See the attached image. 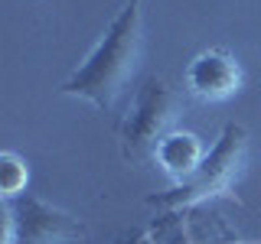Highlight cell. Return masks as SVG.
<instances>
[{"mask_svg":"<svg viewBox=\"0 0 261 244\" xmlns=\"http://www.w3.org/2000/svg\"><path fill=\"white\" fill-rule=\"evenodd\" d=\"M144 52V0H127L108 23L95 49L59 85V95L82 98L95 111H111L127 81L134 78Z\"/></svg>","mask_w":261,"mask_h":244,"instance_id":"6da1fadb","label":"cell"},{"mask_svg":"<svg viewBox=\"0 0 261 244\" xmlns=\"http://www.w3.org/2000/svg\"><path fill=\"white\" fill-rule=\"evenodd\" d=\"M245 163H248V130L235 124V120H228L216 146L206 153L202 166L186 182H176L167 192L147 195V205L160 211H186L216 199V195H232L239 176L245 173Z\"/></svg>","mask_w":261,"mask_h":244,"instance_id":"7a4b0ae2","label":"cell"},{"mask_svg":"<svg viewBox=\"0 0 261 244\" xmlns=\"http://www.w3.org/2000/svg\"><path fill=\"white\" fill-rule=\"evenodd\" d=\"M183 114V98L163 75H147L118 124V150L127 166L153 163V150Z\"/></svg>","mask_w":261,"mask_h":244,"instance_id":"3957f363","label":"cell"},{"mask_svg":"<svg viewBox=\"0 0 261 244\" xmlns=\"http://www.w3.org/2000/svg\"><path fill=\"white\" fill-rule=\"evenodd\" d=\"M242 85H245L242 62L235 59V52H228L222 46H209L202 52H196L183 72L186 95L199 104L228 101L232 95L242 92Z\"/></svg>","mask_w":261,"mask_h":244,"instance_id":"277c9868","label":"cell"},{"mask_svg":"<svg viewBox=\"0 0 261 244\" xmlns=\"http://www.w3.org/2000/svg\"><path fill=\"white\" fill-rule=\"evenodd\" d=\"M13 205L16 244H75L88 234V225L65 208H56L36 195H20Z\"/></svg>","mask_w":261,"mask_h":244,"instance_id":"5b68a950","label":"cell"},{"mask_svg":"<svg viewBox=\"0 0 261 244\" xmlns=\"http://www.w3.org/2000/svg\"><path fill=\"white\" fill-rule=\"evenodd\" d=\"M206 143H202L199 134H193V130H170L167 137L157 143V150H153V163L167 173L170 179L176 182H186L196 169L202 166V160H206Z\"/></svg>","mask_w":261,"mask_h":244,"instance_id":"8992f818","label":"cell"},{"mask_svg":"<svg viewBox=\"0 0 261 244\" xmlns=\"http://www.w3.org/2000/svg\"><path fill=\"white\" fill-rule=\"evenodd\" d=\"M30 186V166L20 153L4 150L0 153V195L4 202H16L20 195H27Z\"/></svg>","mask_w":261,"mask_h":244,"instance_id":"52a82bcc","label":"cell"},{"mask_svg":"<svg viewBox=\"0 0 261 244\" xmlns=\"http://www.w3.org/2000/svg\"><path fill=\"white\" fill-rule=\"evenodd\" d=\"M0 218H4V244H16V218H13V205H10V202H4Z\"/></svg>","mask_w":261,"mask_h":244,"instance_id":"ba28073f","label":"cell"},{"mask_svg":"<svg viewBox=\"0 0 261 244\" xmlns=\"http://www.w3.org/2000/svg\"><path fill=\"white\" fill-rule=\"evenodd\" d=\"M114 244H157V238L147 228H134V231H124L121 238H114Z\"/></svg>","mask_w":261,"mask_h":244,"instance_id":"9c48e42d","label":"cell"}]
</instances>
